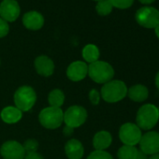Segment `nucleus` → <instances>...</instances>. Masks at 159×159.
Returning a JSON list of instances; mask_svg holds the SVG:
<instances>
[{
	"label": "nucleus",
	"instance_id": "obj_1",
	"mask_svg": "<svg viewBox=\"0 0 159 159\" xmlns=\"http://www.w3.org/2000/svg\"><path fill=\"white\" fill-rule=\"evenodd\" d=\"M159 120L158 109L155 105L148 103L142 105L136 115V125L143 130H151Z\"/></svg>",
	"mask_w": 159,
	"mask_h": 159
},
{
	"label": "nucleus",
	"instance_id": "obj_2",
	"mask_svg": "<svg viewBox=\"0 0 159 159\" xmlns=\"http://www.w3.org/2000/svg\"><path fill=\"white\" fill-rule=\"evenodd\" d=\"M100 96L108 103L119 102L127 96L126 84L123 81L111 80L102 86Z\"/></svg>",
	"mask_w": 159,
	"mask_h": 159
},
{
	"label": "nucleus",
	"instance_id": "obj_3",
	"mask_svg": "<svg viewBox=\"0 0 159 159\" xmlns=\"http://www.w3.org/2000/svg\"><path fill=\"white\" fill-rule=\"evenodd\" d=\"M88 75L98 84H107L114 76V69L105 61H96L88 66Z\"/></svg>",
	"mask_w": 159,
	"mask_h": 159
},
{
	"label": "nucleus",
	"instance_id": "obj_4",
	"mask_svg": "<svg viewBox=\"0 0 159 159\" xmlns=\"http://www.w3.org/2000/svg\"><path fill=\"white\" fill-rule=\"evenodd\" d=\"M13 99L17 109L21 111H28L37 101V94L30 86H21L16 90Z\"/></svg>",
	"mask_w": 159,
	"mask_h": 159
},
{
	"label": "nucleus",
	"instance_id": "obj_5",
	"mask_svg": "<svg viewBox=\"0 0 159 159\" xmlns=\"http://www.w3.org/2000/svg\"><path fill=\"white\" fill-rule=\"evenodd\" d=\"M39 123L48 129H56L64 122V112L61 108L47 107L43 109L39 115Z\"/></svg>",
	"mask_w": 159,
	"mask_h": 159
},
{
	"label": "nucleus",
	"instance_id": "obj_6",
	"mask_svg": "<svg viewBox=\"0 0 159 159\" xmlns=\"http://www.w3.org/2000/svg\"><path fill=\"white\" fill-rule=\"evenodd\" d=\"M135 19L137 23L144 28H155L159 24V11L153 7H142L137 11Z\"/></svg>",
	"mask_w": 159,
	"mask_h": 159
},
{
	"label": "nucleus",
	"instance_id": "obj_7",
	"mask_svg": "<svg viewBox=\"0 0 159 159\" xmlns=\"http://www.w3.org/2000/svg\"><path fill=\"white\" fill-rule=\"evenodd\" d=\"M87 119L86 110L79 105L69 107L64 113V122L66 125L72 128H77L83 125Z\"/></svg>",
	"mask_w": 159,
	"mask_h": 159
},
{
	"label": "nucleus",
	"instance_id": "obj_8",
	"mask_svg": "<svg viewBox=\"0 0 159 159\" xmlns=\"http://www.w3.org/2000/svg\"><path fill=\"white\" fill-rule=\"evenodd\" d=\"M141 136V129L133 123L124 124L119 130V138L124 145L136 146L139 143Z\"/></svg>",
	"mask_w": 159,
	"mask_h": 159
},
{
	"label": "nucleus",
	"instance_id": "obj_9",
	"mask_svg": "<svg viewBox=\"0 0 159 159\" xmlns=\"http://www.w3.org/2000/svg\"><path fill=\"white\" fill-rule=\"evenodd\" d=\"M139 144L140 151L147 155L159 153V132L148 131L141 136Z\"/></svg>",
	"mask_w": 159,
	"mask_h": 159
},
{
	"label": "nucleus",
	"instance_id": "obj_10",
	"mask_svg": "<svg viewBox=\"0 0 159 159\" xmlns=\"http://www.w3.org/2000/svg\"><path fill=\"white\" fill-rule=\"evenodd\" d=\"M0 153L4 159H25V151L24 146L16 140H9L2 144Z\"/></svg>",
	"mask_w": 159,
	"mask_h": 159
},
{
	"label": "nucleus",
	"instance_id": "obj_11",
	"mask_svg": "<svg viewBox=\"0 0 159 159\" xmlns=\"http://www.w3.org/2000/svg\"><path fill=\"white\" fill-rule=\"evenodd\" d=\"M21 8L16 0H3L0 4V18L7 23H12L18 19Z\"/></svg>",
	"mask_w": 159,
	"mask_h": 159
},
{
	"label": "nucleus",
	"instance_id": "obj_12",
	"mask_svg": "<svg viewBox=\"0 0 159 159\" xmlns=\"http://www.w3.org/2000/svg\"><path fill=\"white\" fill-rule=\"evenodd\" d=\"M88 75V66L85 62L75 61L66 69V76L72 82H80Z\"/></svg>",
	"mask_w": 159,
	"mask_h": 159
},
{
	"label": "nucleus",
	"instance_id": "obj_13",
	"mask_svg": "<svg viewBox=\"0 0 159 159\" xmlns=\"http://www.w3.org/2000/svg\"><path fill=\"white\" fill-rule=\"evenodd\" d=\"M23 25L25 28L32 31L39 30L44 25V17L39 11H27L23 17Z\"/></svg>",
	"mask_w": 159,
	"mask_h": 159
},
{
	"label": "nucleus",
	"instance_id": "obj_14",
	"mask_svg": "<svg viewBox=\"0 0 159 159\" xmlns=\"http://www.w3.org/2000/svg\"><path fill=\"white\" fill-rule=\"evenodd\" d=\"M35 68L40 76L49 77L54 71V64L50 57L46 55H40L35 60Z\"/></svg>",
	"mask_w": 159,
	"mask_h": 159
},
{
	"label": "nucleus",
	"instance_id": "obj_15",
	"mask_svg": "<svg viewBox=\"0 0 159 159\" xmlns=\"http://www.w3.org/2000/svg\"><path fill=\"white\" fill-rule=\"evenodd\" d=\"M65 152L68 159H82L84 153V148L81 141L72 139L66 143Z\"/></svg>",
	"mask_w": 159,
	"mask_h": 159
},
{
	"label": "nucleus",
	"instance_id": "obj_16",
	"mask_svg": "<svg viewBox=\"0 0 159 159\" xmlns=\"http://www.w3.org/2000/svg\"><path fill=\"white\" fill-rule=\"evenodd\" d=\"M112 142L111 134L108 131L102 130L98 132L93 139V145L98 151H104L111 146Z\"/></svg>",
	"mask_w": 159,
	"mask_h": 159
},
{
	"label": "nucleus",
	"instance_id": "obj_17",
	"mask_svg": "<svg viewBox=\"0 0 159 159\" xmlns=\"http://www.w3.org/2000/svg\"><path fill=\"white\" fill-rule=\"evenodd\" d=\"M128 98L135 102H143L149 97V90L143 84H135L127 89Z\"/></svg>",
	"mask_w": 159,
	"mask_h": 159
},
{
	"label": "nucleus",
	"instance_id": "obj_18",
	"mask_svg": "<svg viewBox=\"0 0 159 159\" xmlns=\"http://www.w3.org/2000/svg\"><path fill=\"white\" fill-rule=\"evenodd\" d=\"M1 119L6 124H16L23 117V111H21L16 107L9 106L4 108L0 113Z\"/></svg>",
	"mask_w": 159,
	"mask_h": 159
},
{
	"label": "nucleus",
	"instance_id": "obj_19",
	"mask_svg": "<svg viewBox=\"0 0 159 159\" xmlns=\"http://www.w3.org/2000/svg\"><path fill=\"white\" fill-rule=\"evenodd\" d=\"M82 55L87 63L92 64L96 61H98L100 52H99V49L98 48V46H96L94 44H87L83 49Z\"/></svg>",
	"mask_w": 159,
	"mask_h": 159
},
{
	"label": "nucleus",
	"instance_id": "obj_20",
	"mask_svg": "<svg viewBox=\"0 0 159 159\" xmlns=\"http://www.w3.org/2000/svg\"><path fill=\"white\" fill-rule=\"evenodd\" d=\"M48 101L51 107L61 108L65 102V95L60 89H53L48 96Z\"/></svg>",
	"mask_w": 159,
	"mask_h": 159
},
{
	"label": "nucleus",
	"instance_id": "obj_21",
	"mask_svg": "<svg viewBox=\"0 0 159 159\" xmlns=\"http://www.w3.org/2000/svg\"><path fill=\"white\" fill-rule=\"evenodd\" d=\"M139 150L136 146L123 145L117 152L118 159H136Z\"/></svg>",
	"mask_w": 159,
	"mask_h": 159
},
{
	"label": "nucleus",
	"instance_id": "obj_22",
	"mask_svg": "<svg viewBox=\"0 0 159 159\" xmlns=\"http://www.w3.org/2000/svg\"><path fill=\"white\" fill-rule=\"evenodd\" d=\"M112 5L109 0H101V1L98 2L96 6V11L98 15L100 16H107L111 13L112 11Z\"/></svg>",
	"mask_w": 159,
	"mask_h": 159
},
{
	"label": "nucleus",
	"instance_id": "obj_23",
	"mask_svg": "<svg viewBox=\"0 0 159 159\" xmlns=\"http://www.w3.org/2000/svg\"><path fill=\"white\" fill-rule=\"evenodd\" d=\"M113 8H117L120 10H125L132 6L134 0H109Z\"/></svg>",
	"mask_w": 159,
	"mask_h": 159
},
{
	"label": "nucleus",
	"instance_id": "obj_24",
	"mask_svg": "<svg viewBox=\"0 0 159 159\" xmlns=\"http://www.w3.org/2000/svg\"><path fill=\"white\" fill-rule=\"evenodd\" d=\"M87 159H113L111 153L106 151H94L89 154Z\"/></svg>",
	"mask_w": 159,
	"mask_h": 159
},
{
	"label": "nucleus",
	"instance_id": "obj_25",
	"mask_svg": "<svg viewBox=\"0 0 159 159\" xmlns=\"http://www.w3.org/2000/svg\"><path fill=\"white\" fill-rule=\"evenodd\" d=\"M23 146H24L25 152H37V150L39 148V142L34 139H29L25 140V142L24 143Z\"/></svg>",
	"mask_w": 159,
	"mask_h": 159
},
{
	"label": "nucleus",
	"instance_id": "obj_26",
	"mask_svg": "<svg viewBox=\"0 0 159 159\" xmlns=\"http://www.w3.org/2000/svg\"><path fill=\"white\" fill-rule=\"evenodd\" d=\"M10 32V26L9 23H7L5 20L0 18V39L6 37Z\"/></svg>",
	"mask_w": 159,
	"mask_h": 159
},
{
	"label": "nucleus",
	"instance_id": "obj_27",
	"mask_svg": "<svg viewBox=\"0 0 159 159\" xmlns=\"http://www.w3.org/2000/svg\"><path fill=\"white\" fill-rule=\"evenodd\" d=\"M100 98H101L100 93L98 90L92 89L89 92V100L91 101L93 105H98L100 102Z\"/></svg>",
	"mask_w": 159,
	"mask_h": 159
},
{
	"label": "nucleus",
	"instance_id": "obj_28",
	"mask_svg": "<svg viewBox=\"0 0 159 159\" xmlns=\"http://www.w3.org/2000/svg\"><path fill=\"white\" fill-rule=\"evenodd\" d=\"M25 159H44V158L40 153L37 152H26Z\"/></svg>",
	"mask_w": 159,
	"mask_h": 159
},
{
	"label": "nucleus",
	"instance_id": "obj_29",
	"mask_svg": "<svg viewBox=\"0 0 159 159\" xmlns=\"http://www.w3.org/2000/svg\"><path fill=\"white\" fill-rule=\"evenodd\" d=\"M73 132H74V128H72V127H70V126H67V125H66L65 127H64V129H63V133H64V135L65 136H71L72 134H73Z\"/></svg>",
	"mask_w": 159,
	"mask_h": 159
},
{
	"label": "nucleus",
	"instance_id": "obj_30",
	"mask_svg": "<svg viewBox=\"0 0 159 159\" xmlns=\"http://www.w3.org/2000/svg\"><path fill=\"white\" fill-rule=\"evenodd\" d=\"M147 156H148L147 154H145V153H144V152H142L140 150H139L136 159H148V157H147Z\"/></svg>",
	"mask_w": 159,
	"mask_h": 159
},
{
	"label": "nucleus",
	"instance_id": "obj_31",
	"mask_svg": "<svg viewBox=\"0 0 159 159\" xmlns=\"http://www.w3.org/2000/svg\"><path fill=\"white\" fill-rule=\"evenodd\" d=\"M154 84H155V86H156V88L158 89V91H159V71L156 73V75H155V79H154Z\"/></svg>",
	"mask_w": 159,
	"mask_h": 159
},
{
	"label": "nucleus",
	"instance_id": "obj_32",
	"mask_svg": "<svg viewBox=\"0 0 159 159\" xmlns=\"http://www.w3.org/2000/svg\"><path fill=\"white\" fill-rule=\"evenodd\" d=\"M139 1L141 3V4H144V5H150L152 3H153L155 0H139Z\"/></svg>",
	"mask_w": 159,
	"mask_h": 159
},
{
	"label": "nucleus",
	"instance_id": "obj_33",
	"mask_svg": "<svg viewBox=\"0 0 159 159\" xmlns=\"http://www.w3.org/2000/svg\"><path fill=\"white\" fill-rule=\"evenodd\" d=\"M154 32H155V35H156V37L159 39V24L156 25V27L154 28Z\"/></svg>",
	"mask_w": 159,
	"mask_h": 159
},
{
	"label": "nucleus",
	"instance_id": "obj_34",
	"mask_svg": "<svg viewBox=\"0 0 159 159\" xmlns=\"http://www.w3.org/2000/svg\"><path fill=\"white\" fill-rule=\"evenodd\" d=\"M148 159H159V153L152 154V155H151Z\"/></svg>",
	"mask_w": 159,
	"mask_h": 159
},
{
	"label": "nucleus",
	"instance_id": "obj_35",
	"mask_svg": "<svg viewBox=\"0 0 159 159\" xmlns=\"http://www.w3.org/2000/svg\"><path fill=\"white\" fill-rule=\"evenodd\" d=\"M94 1H97V2H99V1H101V0H94Z\"/></svg>",
	"mask_w": 159,
	"mask_h": 159
},
{
	"label": "nucleus",
	"instance_id": "obj_36",
	"mask_svg": "<svg viewBox=\"0 0 159 159\" xmlns=\"http://www.w3.org/2000/svg\"><path fill=\"white\" fill-rule=\"evenodd\" d=\"M157 109H158V112H159V107H157Z\"/></svg>",
	"mask_w": 159,
	"mask_h": 159
},
{
	"label": "nucleus",
	"instance_id": "obj_37",
	"mask_svg": "<svg viewBox=\"0 0 159 159\" xmlns=\"http://www.w3.org/2000/svg\"><path fill=\"white\" fill-rule=\"evenodd\" d=\"M2 1H3V0H2Z\"/></svg>",
	"mask_w": 159,
	"mask_h": 159
}]
</instances>
